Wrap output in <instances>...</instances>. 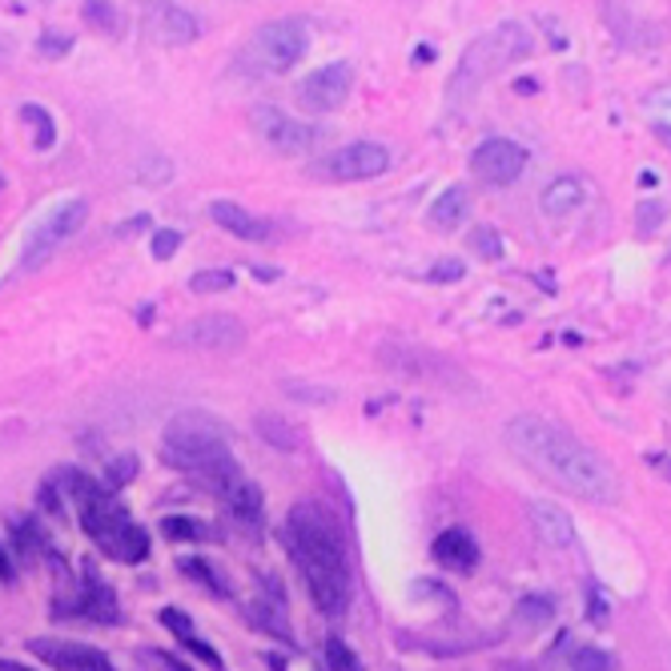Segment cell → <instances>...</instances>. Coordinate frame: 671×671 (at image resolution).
Instances as JSON below:
<instances>
[{
    "instance_id": "1",
    "label": "cell",
    "mask_w": 671,
    "mask_h": 671,
    "mask_svg": "<svg viewBox=\"0 0 671 671\" xmlns=\"http://www.w3.org/2000/svg\"><path fill=\"white\" fill-rule=\"evenodd\" d=\"M502 438L514 450V459L547 479L551 487L571 490L583 502L619 499V474L611 471V462L559 422L543 419V414H519L507 422Z\"/></svg>"
},
{
    "instance_id": "2",
    "label": "cell",
    "mask_w": 671,
    "mask_h": 671,
    "mask_svg": "<svg viewBox=\"0 0 671 671\" xmlns=\"http://www.w3.org/2000/svg\"><path fill=\"white\" fill-rule=\"evenodd\" d=\"M286 547H290L294 563L302 571L310 599L326 619H343L350 611V555H346L343 531L334 526L322 507L314 502H298L286 519Z\"/></svg>"
},
{
    "instance_id": "3",
    "label": "cell",
    "mask_w": 671,
    "mask_h": 671,
    "mask_svg": "<svg viewBox=\"0 0 671 671\" xmlns=\"http://www.w3.org/2000/svg\"><path fill=\"white\" fill-rule=\"evenodd\" d=\"M69 499L77 502L80 526L109 559L117 563H146L149 559V535L141 523H133V514L113 499V490L97 487L92 479H85L80 471H61ZM61 490V495H65Z\"/></svg>"
},
{
    "instance_id": "4",
    "label": "cell",
    "mask_w": 671,
    "mask_h": 671,
    "mask_svg": "<svg viewBox=\"0 0 671 671\" xmlns=\"http://www.w3.org/2000/svg\"><path fill=\"white\" fill-rule=\"evenodd\" d=\"M161 459L177 467V471H189L206 479L213 490L229 483L234 474H241V467L234 462V450H229V435L225 426L206 410H182L165 422L161 431Z\"/></svg>"
},
{
    "instance_id": "5",
    "label": "cell",
    "mask_w": 671,
    "mask_h": 671,
    "mask_svg": "<svg viewBox=\"0 0 671 671\" xmlns=\"http://www.w3.org/2000/svg\"><path fill=\"white\" fill-rule=\"evenodd\" d=\"M306 49H310V28L298 16H286V21H270V25L258 28L246 57L258 73L277 77V73H290L306 57Z\"/></svg>"
},
{
    "instance_id": "6",
    "label": "cell",
    "mask_w": 671,
    "mask_h": 671,
    "mask_svg": "<svg viewBox=\"0 0 671 671\" xmlns=\"http://www.w3.org/2000/svg\"><path fill=\"white\" fill-rule=\"evenodd\" d=\"M85 218H89V201L85 198H73V201H65V206H57V210L28 234L25 253H21V270H37V265L49 262L69 237L85 225Z\"/></svg>"
},
{
    "instance_id": "7",
    "label": "cell",
    "mask_w": 671,
    "mask_h": 671,
    "mask_svg": "<svg viewBox=\"0 0 671 671\" xmlns=\"http://www.w3.org/2000/svg\"><path fill=\"white\" fill-rule=\"evenodd\" d=\"M173 346L185 350H210V355H237L246 346V326L234 314H198L194 322H185L170 338Z\"/></svg>"
},
{
    "instance_id": "8",
    "label": "cell",
    "mask_w": 671,
    "mask_h": 671,
    "mask_svg": "<svg viewBox=\"0 0 671 671\" xmlns=\"http://www.w3.org/2000/svg\"><path fill=\"white\" fill-rule=\"evenodd\" d=\"M386 170H390V149L378 141H355L318 161V177L326 182H370Z\"/></svg>"
},
{
    "instance_id": "9",
    "label": "cell",
    "mask_w": 671,
    "mask_h": 671,
    "mask_svg": "<svg viewBox=\"0 0 671 671\" xmlns=\"http://www.w3.org/2000/svg\"><path fill=\"white\" fill-rule=\"evenodd\" d=\"M526 149L511 137H487L483 146L471 153L474 177H483L487 185H514L526 173Z\"/></svg>"
},
{
    "instance_id": "10",
    "label": "cell",
    "mask_w": 671,
    "mask_h": 671,
    "mask_svg": "<svg viewBox=\"0 0 671 671\" xmlns=\"http://www.w3.org/2000/svg\"><path fill=\"white\" fill-rule=\"evenodd\" d=\"M350 85H355V69L346 65V61H334V65L314 69V73L298 85V101H302L310 113H334V109L346 105Z\"/></svg>"
},
{
    "instance_id": "11",
    "label": "cell",
    "mask_w": 671,
    "mask_h": 671,
    "mask_svg": "<svg viewBox=\"0 0 671 671\" xmlns=\"http://www.w3.org/2000/svg\"><path fill=\"white\" fill-rule=\"evenodd\" d=\"M28 651H33L40 663H49V668H57V671H117L113 668V659H109L101 647L77 644V639H49V635H37V639H28Z\"/></svg>"
},
{
    "instance_id": "12",
    "label": "cell",
    "mask_w": 671,
    "mask_h": 671,
    "mask_svg": "<svg viewBox=\"0 0 671 671\" xmlns=\"http://www.w3.org/2000/svg\"><path fill=\"white\" fill-rule=\"evenodd\" d=\"M253 129H258V137H262L265 146L282 149V153H306L318 141L314 125H306V121L290 117V113H282L274 105L253 109Z\"/></svg>"
},
{
    "instance_id": "13",
    "label": "cell",
    "mask_w": 671,
    "mask_h": 671,
    "mask_svg": "<svg viewBox=\"0 0 671 671\" xmlns=\"http://www.w3.org/2000/svg\"><path fill=\"white\" fill-rule=\"evenodd\" d=\"M218 495H222L229 519H234V523L241 526L246 535H262V526H265L262 487H253L246 474H234L229 483H222V487H218Z\"/></svg>"
},
{
    "instance_id": "14",
    "label": "cell",
    "mask_w": 671,
    "mask_h": 671,
    "mask_svg": "<svg viewBox=\"0 0 671 671\" xmlns=\"http://www.w3.org/2000/svg\"><path fill=\"white\" fill-rule=\"evenodd\" d=\"M57 611L80 616V619H89V623H105V627H113V623L121 619L117 595H113V587H109L101 575H92V567H85V583H80L77 599L65 607H57Z\"/></svg>"
},
{
    "instance_id": "15",
    "label": "cell",
    "mask_w": 671,
    "mask_h": 671,
    "mask_svg": "<svg viewBox=\"0 0 671 671\" xmlns=\"http://www.w3.org/2000/svg\"><path fill=\"white\" fill-rule=\"evenodd\" d=\"M210 218L222 225L225 234L241 237V241H270L274 237V225L258 218V213H250L246 206H237V201H213Z\"/></svg>"
},
{
    "instance_id": "16",
    "label": "cell",
    "mask_w": 671,
    "mask_h": 671,
    "mask_svg": "<svg viewBox=\"0 0 671 671\" xmlns=\"http://www.w3.org/2000/svg\"><path fill=\"white\" fill-rule=\"evenodd\" d=\"M149 25H153V37L161 45H189V40L201 37V21L182 4H158L149 13Z\"/></svg>"
},
{
    "instance_id": "17",
    "label": "cell",
    "mask_w": 671,
    "mask_h": 671,
    "mask_svg": "<svg viewBox=\"0 0 671 671\" xmlns=\"http://www.w3.org/2000/svg\"><path fill=\"white\" fill-rule=\"evenodd\" d=\"M531 523H535V535L547 547H575V523H571V514L559 502L535 499L531 502Z\"/></svg>"
},
{
    "instance_id": "18",
    "label": "cell",
    "mask_w": 671,
    "mask_h": 671,
    "mask_svg": "<svg viewBox=\"0 0 671 671\" xmlns=\"http://www.w3.org/2000/svg\"><path fill=\"white\" fill-rule=\"evenodd\" d=\"M431 555H435V563L450 567V571H474V563H479V543L462 526H450V531H443L435 539Z\"/></svg>"
},
{
    "instance_id": "19",
    "label": "cell",
    "mask_w": 671,
    "mask_h": 671,
    "mask_svg": "<svg viewBox=\"0 0 671 671\" xmlns=\"http://www.w3.org/2000/svg\"><path fill=\"white\" fill-rule=\"evenodd\" d=\"M583 194H587V189H583L580 177H555V182L543 189L539 206L547 218H567V213H575L583 206Z\"/></svg>"
},
{
    "instance_id": "20",
    "label": "cell",
    "mask_w": 671,
    "mask_h": 671,
    "mask_svg": "<svg viewBox=\"0 0 671 671\" xmlns=\"http://www.w3.org/2000/svg\"><path fill=\"white\" fill-rule=\"evenodd\" d=\"M467 210H471L467 189H462V185H450V189L438 194L435 206H431V225H435V229H455V225H462Z\"/></svg>"
},
{
    "instance_id": "21",
    "label": "cell",
    "mask_w": 671,
    "mask_h": 671,
    "mask_svg": "<svg viewBox=\"0 0 671 671\" xmlns=\"http://www.w3.org/2000/svg\"><path fill=\"white\" fill-rule=\"evenodd\" d=\"M161 531H165L170 539H182V543L218 539V535H213V526H206L201 519H185V514H170V519H161Z\"/></svg>"
},
{
    "instance_id": "22",
    "label": "cell",
    "mask_w": 671,
    "mask_h": 671,
    "mask_svg": "<svg viewBox=\"0 0 671 671\" xmlns=\"http://www.w3.org/2000/svg\"><path fill=\"white\" fill-rule=\"evenodd\" d=\"M322 659H326L330 671H362L358 656L343 644V639H338V635H330V639H326V647H322Z\"/></svg>"
},
{
    "instance_id": "23",
    "label": "cell",
    "mask_w": 671,
    "mask_h": 671,
    "mask_svg": "<svg viewBox=\"0 0 671 671\" xmlns=\"http://www.w3.org/2000/svg\"><path fill=\"white\" fill-rule=\"evenodd\" d=\"M189 290L194 294H225L234 290V274L229 270H198L189 277Z\"/></svg>"
},
{
    "instance_id": "24",
    "label": "cell",
    "mask_w": 671,
    "mask_h": 671,
    "mask_svg": "<svg viewBox=\"0 0 671 671\" xmlns=\"http://www.w3.org/2000/svg\"><path fill=\"white\" fill-rule=\"evenodd\" d=\"M21 117L37 129V146L40 149H53V141H57V129H53V121H49V113L40 105H21Z\"/></svg>"
},
{
    "instance_id": "25",
    "label": "cell",
    "mask_w": 671,
    "mask_h": 671,
    "mask_svg": "<svg viewBox=\"0 0 671 671\" xmlns=\"http://www.w3.org/2000/svg\"><path fill=\"white\" fill-rule=\"evenodd\" d=\"M85 21L92 28H101V33H121V9L117 4H85Z\"/></svg>"
},
{
    "instance_id": "26",
    "label": "cell",
    "mask_w": 671,
    "mask_h": 671,
    "mask_svg": "<svg viewBox=\"0 0 671 671\" xmlns=\"http://www.w3.org/2000/svg\"><path fill=\"white\" fill-rule=\"evenodd\" d=\"M514 616L523 619L526 627H539L543 619H551V599H535V595H526V599H519Z\"/></svg>"
},
{
    "instance_id": "27",
    "label": "cell",
    "mask_w": 671,
    "mask_h": 671,
    "mask_svg": "<svg viewBox=\"0 0 671 671\" xmlns=\"http://www.w3.org/2000/svg\"><path fill=\"white\" fill-rule=\"evenodd\" d=\"M611 668H616L611 656L599 651V647H580L575 659H571V671H611Z\"/></svg>"
},
{
    "instance_id": "28",
    "label": "cell",
    "mask_w": 671,
    "mask_h": 671,
    "mask_svg": "<svg viewBox=\"0 0 671 671\" xmlns=\"http://www.w3.org/2000/svg\"><path fill=\"white\" fill-rule=\"evenodd\" d=\"M13 539H16V547L25 555H33V551H49V543H45V535H40L37 526L28 531V519H13Z\"/></svg>"
},
{
    "instance_id": "29",
    "label": "cell",
    "mask_w": 671,
    "mask_h": 671,
    "mask_svg": "<svg viewBox=\"0 0 671 671\" xmlns=\"http://www.w3.org/2000/svg\"><path fill=\"white\" fill-rule=\"evenodd\" d=\"M663 213H668V206L659 198H647L644 206H639V213H635V225H639V234H656L659 222H663Z\"/></svg>"
},
{
    "instance_id": "30",
    "label": "cell",
    "mask_w": 671,
    "mask_h": 671,
    "mask_svg": "<svg viewBox=\"0 0 671 671\" xmlns=\"http://www.w3.org/2000/svg\"><path fill=\"white\" fill-rule=\"evenodd\" d=\"M182 571H185V575H194V580H201V583H206V587H210L213 595H225L222 580L213 575V571H210V563H206V559H198V555H194V559H182Z\"/></svg>"
},
{
    "instance_id": "31",
    "label": "cell",
    "mask_w": 671,
    "mask_h": 671,
    "mask_svg": "<svg viewBox=\"0 0 671 671\" xmlns=\"http://www.w3.org/2000/svg\"><path fill=\"white\" fill-rule=\"evenodd\" d=\"M471 246H474V253H483V258H490V262H499L502 258V241L495 229H474Z\"/></svg>"
},
{
    "instance_id": "32",
    "label": "cell",
    "mask_w": 671,
    "mask_h": 671,
    "mask_svg": "<svg viewBox=\"0 0 671 671\" xmlns=\"http://www.w3.org/2000/svg\"><path fill=\"white\" fill-rule=\"evenodd\" d=\"M177 246H182V234H177V229H158V234H153V258H158V262H170L173 253H177Z\"/></svg>"
},
{
    "instance_id": "33",
    "label": "cell",
    "mask_w": 671,
    "mask_h": 671,
    "mask_svg": "<svg viewBox=\"0 0 671 671\" xmlns=\"http://www.w3.org/2000/svg\"><path fill=\"white\" fill-rule=\"evenodd\" d=\"M37 49L45 57H65L69 49H73V37H61V33H45V37L37 40Z\"/></svg>"
},
{
    "instance_id": "34",
    "label": "cell",
    "mask_w": 671,
    "mask_h": 671,
    "mask_svg": "<svg viewBox=\"0 0 671 671\" xmlns=\"http://www.w3.org/2000/svg\"><path fill=\"white\" fill-rule=\"evenodd\" d=\"M431 277H435V282H459V277H462V262H438V270Z\"/></svg>"
},
{
    "instance_id": "35",
    "label": "cell",
    "mask_w": 671,
    "mask_h": 671,
    "mask_svg": "<svg viewBox=\"0 0 671 671\" xmlns=\"http://www.w3.org/2000/svg\"><path fill=\"white\" fill-rule=\"evenodd\" d=\"M129 229H149V218H133V222L121 225V237H129Z\"/></svg>"
},
{
    "instance_id": "36",
    "label": "cell",
    "mask_w": 671,
    "mask_h": 671,
    "mask_svg": "<svg viewBox=\"0 0 671 671\" xmlns=\"http://www.w3.org/2000/svg\"><path fill=\"white\" fill-rule=\"evenodd\" d=\"M0 580H4V583L13 580V563H9V555H4V547H0Z\"/></svg>"
},
{
    "instance_id": "37",
    "label": "cell",
    "mask_w": 671,
    "mask_h": 671,
    "mask_svg": "<svg viewBox=\"0 0 671 671\" xmlns=\"http://www.w3.org/2000/svg\"><path fill=\"white\" fill-rule=\"evenodd\" d=\"M158 659H161V668H165V671H189V668H185V663H182V659H173V656H161V651H158Z\"/></svg>"
},
{
    "instance_id": "38",
    "label": "cell",
    "mask_w": 671,
    "mask_h": 671,
    "mask_svg": "<svg viewBox=\"0 0 671 671\" xmlns=\"http://www.w3.org/2000/svg\"><path fill=\"white\" fill-rule=\"evenodd\" d=\"M0 671H33V668H25V663H13V659H0Z\"/></svg>"
},
{
    "instance_id": "39",
    "label": "cell",
    "mask_w": 671,
    "mask_h": 671,
    "mask_svg": "<svg viewBox=\"0 0 671 671\" xmlns=\"http://www.w3.org/2000/svg\"><path fill=\"white\" fill-rule=\"evenodd\" d=\"M659 137H663V146L671 149V129H659Z\"/></svg>"
},
{
    "instance_id": "40",
    "label": "cell",
    "mask_w": 671,
    "mask_h": 671,
    "mask_svg": "<svg viewBox=\"0 0 671 671\" xmlns=\"http://www.w3.org/2000/svg\"><path fill=\"white\" fill-rule=\"evenodd\" d=\"M659 467H663V474H668V479H671V459H663V462H659Z\"/></svg>"
}]
</instances>
